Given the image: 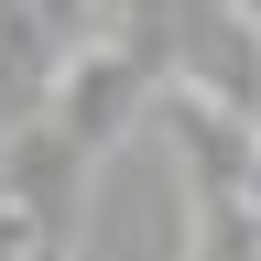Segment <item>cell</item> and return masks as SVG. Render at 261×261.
<instances>
[{
  "label": "cell",
  "instance_id": "1",
  "mask_svg": "<svg viewBox=\"0 0 261 261\" xmlns=\"http://www.w3.org/2000/svg\"><path fill=\"white\" fill-rule=\"evenodd\" d=\"M142 87H152V65H142V55H120V44H76V55H55V76H44V120L98 163V152L130 130Z\"/></svg>",
  "mask_w": 261,
  "mask_h": 261
},
{
  "label": "cell",
  "instance_id": "2",
  "mask_svg": "<svg viewBox=\"0 0 261 261\" xmlns=\"http://www.w3.org/2000/svg\"><path fill=\"white\" fill-rule=\"evenodd\" d=\"M163 130L185 142V174H196V207H250V185H261V130L240 109H218V98H196L174 87L163 98Z\"/></svg>",
  "mask_w": 261,
  "mask_h": 261
}]
</instances>
